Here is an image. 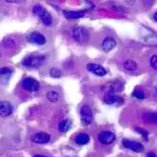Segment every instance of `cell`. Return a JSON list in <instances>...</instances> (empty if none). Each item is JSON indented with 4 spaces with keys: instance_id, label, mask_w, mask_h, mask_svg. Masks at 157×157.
Returning a JSON list of instances; mask_svg holds the SVG:
<instances>
[{
    "instance_id": "28",
    "label": "cell",
    "mask_w": 157,
    "mask_h": 157,
    "mask_svg": "<svg viewBox=\"0 0 157 157\" xmlns=\"http://www.w3.org/2000/svg\"><path fill=\"white\" fill-rule=\"evenodd\" d=\"M153 19L157 22V12H155V13L153 14Z\"/></svg>"
},
{
    "instance_id": "24",
    "label": "cell",
    "mask_w": 157,
    "mask_h": 157,
    "mask_svg": "<svg viewBox=\"0 0 157 157\" xmlns=\"http://www.w3.org/2000/svg\"><path fill=\"white\" fill-rule=\"evenodd\" d=\"M133 95H134L135 97H136L137 99H140V100L144 99V97H145L144 92L142 91V90H135V91H134V93H133Z\"/></svg>"
},
{
    "instance_id": "13",
    "label": "cell",
    "mask_w": 157,
    "mask_h": 157,
    "mask_svg": "<svg viewBox=\"0 0 157 157\" xmlns=\"http://www.w3.org/2000/svg\"><path fill=\"white\" fill-rule=\"evenodd\" d=\"M63 14L68 19H77L85 15V11L82 10H64Z\"/></svg>"
},
{
    "instance_id": "6",
    "label": "cell",
    "mask_w": 157,
    "mask_h": 157,
    "mask_svg": "<svg viewBox=\"0 0 157 157\" xmlns=\"http://www.w3.org/2000/svg\"><path fill=\"white\" fill-rule=\"evenodd\" d=\"M27 40L35 44L42 45L46 42V38L44 37V35H42L38 31H33L27 35Z\"/></svg>"
},
{
    "instance_id": "27",
    "label": "cell",
    "mask_w": 157,
    "mask_h": 157,
    "mask_svg": "<svg viewBox=\"0 0 157 157\" xmlns=\"http://www.w3.org/2000/svg\"><path fill=\"white\" fill-rule=\"evenodd\" d=\"M33 157H48V156H45V155H40V154H36V155H34Z\"/></svg>"
},
{
    "instance_id": "8",
    "label": "cell",
    "mask_w": 157,
    "mask_h": 157,
    "mask_svg": "<svg viewBox=\"0 0 157 157\" xmlns=\"http://www.w3.org/2000/svg\"><path fill=\"white\" fill-rule=\"evenodd\" d=\"M32 141L37 144H46L50 141V136L47 133L40 132L32 136Z\"/></svg>"
},
{
    "instance_id": "29",
    "label": "cell",
    "mask_w": 157,
    "mask_h": 157,
    "mask_svg": "<svg viewBox=\"0 0 157 157\" xmlns=\"http://www.w3.org/2000/svg\"><path fill=\"white\" fill-rule=\"evenodd\" d=\"M155 94H156V95H157V88H156V89H155Z\"/></svg>"
},
{
    "instance_id": "10",
    "label": "cell",
    "mask_w": 157,
    "mask_h": 157,
    "mask_svg": "<svg viewBox=\"0 0 157 157\" xmlns=\"http://www.w3.org/2000/svg\"><path fill=\"white\" fill-rule=\"evenodd\" d=\"M12 113V106L9 102L0 101V117H9Z\"/></svg>"
},
{
    "instance_id": "3",
    "label": "cell",
    "mask_w": 157,
    "mask_h": 157,
    "mask_svg": "<svg viewBox=\"0 0 157 157\" xmlns=\"http://www.w3.org/2000/svg\"><path fill=\"white\" fill-rule=\"evenodd\" d=\"M80 115H81V121L84 125H89L92 122L93 114L90 105H83L80 109Z\"/></svg>"
},
{
    "instance_id": "26",
    "label": "cell",
    "mask_w": 157,
    "mask_h": 157,
    "mask_svg": "<svg viewBox=\"0 0 157 157\" xmlns=\"http://www.w3.org/2000/svg\"><path fill=\"white\" fill-rule=\"evenodd\" d=\"M147 157H157V155L155 153H153V152H150V153L147 154Z\"/></svg>"
},
{
    "instance_id": "15",
    "label": "cell",
    "mask_w": 157,
    "mask_h": 157,
    "mask_svg": "<svg viewBox=\"0 0 157 157\" xmlns=\"http://www.w3.org/2000/svg\"><path fill=\"white\" fill-rule=\"evenodd\" d=\"M122 67L125 71H128V72H135L137 69V63L132 59H127L122 63Z\"/></svg>"
},
{
    "instance_id": "5",
    "label": "cell",
    "mask_w": 157,
    "mask_h": 157,
    "mask_svg": "<svg viewBox=\"0 0 157 157\" xmlns=\"http://www.w3.org/2000/svg\"><path fill=\"white\" fill-rule=\"evenodd\" d=\"M98 139L104 145H109L113 143L116 139V136L114 133L109 131H103L98 135Z\"/></svg>"
},
{
    "instance_id": "2",
    "label": "cell",
    "mask_w": 157,
    "mask_h": 157,
    "mask_svg": "<svg viewBox=\"0 0 157 157\" xmlns=\"http://www.w3.org/2000/svg\"><path fill=\"white\" fill-rule=\"evenodd\" d=\"M72 34H73L74 39L76 41L81 42V44H85V42H87L89 40V39H90L89 31L86 29L85 27H82V26L74 27Z\"/></svg>"
},
{
    "instance_id": "7",
    "label": "cell",
    "mask_w": 157,
    "mask_h": 157,
    "mask_svg": "<svg viewBox=\"0 0 157 157\" xmlns=\"http://www.w3.org/2000/svg\"><path fill=\"white\" fill-rule=\"evenodd\" d=\"M87 70L89 72L92 73L93 75H97V76H105L106 75V70L105 67H103L100 64H96V63H90L87 65Z\"/></svg>"
},
{
    "instance_id": "22",
    "label": "cell",
    "mask_w": 157,
    "mask_h": 157,
    "mask_svg": "<svg viewBox=\"0 0 157 157\" xmlns=\"http://www.w3.org/2000/svg\"><path fill=\"white\" fill-rule=\"evenodd\" d=\"M50 75L54 78H59L61 76L62 73H61V71L58 68H52L50 69V72H49Z\"/></svg>"
},
{
    "instance_id": "23",
    "label": "cell",
    "mask_w": 157,
    "mask_h": 157,
    "mask_svg": "<svg viewBox=\"0 0 157 157\" xmlns=\"http://www.w3.org/2000/svg\"><path fill=\"white\" fill-rule=\"evenodd\" d=\"M151 66L154 70H157V55H153L151 58Z\"/></svg>"
},
{
    "instance_id": "19",
    "label": "cell",
    "mask_w": 157,
    "mask_h": 157,
    "mask_svg": "<svg viewBox=\"0 0 157 157\" xmlns=\"http://www.w3.org/2000/svg\"><path fill=\"white\" fill-rule=\"evenodd\" d=\"M2 44H3L4 48H6V49H12V48H15L16 41L14 39H12L10 37H8L3 40Z\"/></svg>"
},
{
    "instance_id": "21",
    "label": "cell",
    "mask_w": 157,
    "mask_h": 157,
    "mask_svg": "<svg viewBox=\"0 0 157 157\" xmlns=\"http://www.w3.org/2000/svg\"><path fill=\"white\" fill-rule=\"evenodd\" d=\"M46 97L52 103H56L59 100V94L58 91H56V90H49L46 94Z\"/></svg>"
},
{
    "instance_id": "14",
    "label": "cell",
    "mask_w": 157,
    "mask_h": 157,
    "mask_svg": "<svg viewBox=\"0 0 157 157\" xmlns=\"http://www.w3.org/2000/svg\"><path fill=\"white\" fill-rule=\"evenodd\" d=\"M142 119H143V121L146 123L157 124V113L156 112L145 113V114H143V117H142Z\"/></svg>"
},
{
    "instance_id": "17",
    "label": "cell",
    "mask_w": 157,
    "mask_h": 157,
    "mask_svg": "<svg viewBox=\"0 0 157 157\" xmlns=\"http://www.w3.org/2000/svg\"><path fill=\"white\" fill-rule=\"evenodd\" d=\"M75 142L78 145H85L90 142V136L87 134H79L75 136Z\"/></svg>"
},
{
    "instance_id": "25",
    "label": "cell",
    "mask_w": 157,
    "mask_h": 157,
    "mask_svg": "<svg viewBox=\"0 0 157 157\" xmlns=\"http://www.w3.org/2000/svg\"><path fill=\"white\" fill-rule=\"evenodd\" d=\"M136 132H138L142 136H143L146 140H148V132L146 131V130H144V129H141V128H136Z\"/></svg>"
},
{
    "instance_id": "18",
    "label": "cell",
    "mask_w": 157,
    "mask_h": 157,
    "mask_svg": "<svg viewBox=\"0 0 157 157\" xmlns=\"http://www.w3.org/2000/svg\"><path fill=\"white\" fill-rule=\"evenodd\" d=\"M11 75V70L7 67H3L0 69V79L2 81H7Z\"/></svg>"
},
{
    "instance_id": "1",
    "label": "cell",
    "mask_w": 157,
    "mask_h": 157,
    "mask_svg": "<svg viewBox=\"0 0 157 157\" xmlns=\"http://www.w3.org/2000/svg\"><path fill=\"white\" fill-rule=\"evenodd\" d=\"M45 60V56L42 55H37V56H28L26 58L24 59L23 60V65L26 67H33L37 68L40 67V65L44 64Z\"/></svg>"
},
{
    "instance_id": "11",
    "label": "cell",
    "mask_w": 157,
    "mask_h": 157,
    "mask_svg": "<svg viewBox=\"0 0 157 157\" xmlns=\"http://www.w3.org/2000/svg\"><path fill=\"white\" fill-rule=\"evenodd\" d=\"M116 44H117V42H116L115 40H114L113 38H111V37H107V38H105L103 40V42H102V47H103V50L104 51L109 52L110 50H112L114 47L116 46Z\"/></svg>"
},
{
    "instance_id": "4",
    "label": "cell",
    "mask_w": 157,
    "mask_h": 157,
    "mask_svg": "<svg viewBox=\"0 0 157 157\" xmlns=\"http://www.w3.org/2000/svg\"><path fill=\"white\" fill-rule=\"evenodd\" d=\"M23 88L27 91L36 92L40 90V83L34 78L25 77L23 80Z\"/></svg>"
},
{
    "instance_id": "12",
    "label": "cell",
    "mask_w": 157,
    "mask_h": 157,
    "mask_svg": "<svg viewBox=\"0 0 157 157\" xmlns=\"http://www.w3.org/2000/svg\"><path fill=\"white\" fill-rule=\"evenodd\" d=\"M104 100L106 104L109 105H115V104H120L122 101V98L120 97L119 95L116 94H111V93H106L105 96L104 97Z\"/></svg>"
},
{
    "instance_id": "20",
    "label": "cell",
    "mask_w": 157,
    "mask_h": 157,
    "mask_svg": "<svg viewBox=\"0 0 157 157\" xmlns=\"http://www.w3.org/2000/svg\"><path fill=\"white\" fill-rule=\"evenodd\" d=\"M71 126H72V122H71L69 120H64L62 121L59 125V130L61 132V133H65L67 131L70 130Z\"/></svg>"
},
{
    "instance_id": "16",
    "label": "cell",
    "mask_w": 157,
    "mask_h": 157,
    "mask_svg": "<svg viewBox=\"0 0 157 157\" xmlns=\"http://www.w3.org/2000/svg\"><path fill=\"white\" fill-rule=\"evenodd\" d=\"M40 18V20L42 21L45 25H51L53 24V19H52V16L51 14L46 10V9L41 12V14L39 16Z\"/></svg>"
},
{
    "instance_id": "9",
    "label": "cell",
    "mask_w": 157,
    "mask_h": 157,
    "mask_svg": "<svg viewBox=\"0 0 157 157\" xmlns=\"http://www.w3.org/2000/svg\"><path fill=\"white\" fill-rule=\"evenodd\" d=\"M122 144L124 145V147L130 149L136 152H141L144 151V146L142 145L139 142L136 141H131V140H123Z\"/></svg>"
}]
</instances>
